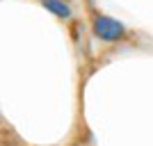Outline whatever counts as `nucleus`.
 <instances>
[{
	"mask_svg": "<svg viewBox=\"0 0 153 146\" xmlns=\"http://www.w3.org/2000/svg\"><path fill=\"white\" fill-rule=\"evenodd\" d=\"M123 32H126L123 25L119 21L110 19V16H98L94 21V34L103 41H117V39L123 37Z\"/></svg>",
	"mask_w": 153,
	"mask_h": 146,
	"instance_id": "obj_1",
	"label": "nucleus"
},
{
	"mask_svg": "<svg viewBox=\"0 0 153 146\" xmlns=\"http://www.w3.org/2000/svg\"><path fill=\"white\" fill-rule=\"evenodd\" d=\"M41 2H44L46 9H51L53 14H57V16H62V19H66V16L71 14L69 5H66L64 0H41Z\"/></svg>",
	"mask_w": 153,
	"mask_h": 146,
	"instance_id": "obj_2",
	"label": "nucleus"
}]
</instances>
